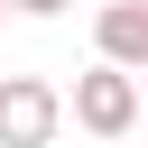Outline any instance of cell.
Segmentation results:
<instances>
[{
	"label": "cell",
	"mask_w": 148,
	"mask_h": 148,
	"mask_svg": "<svg viewBox=\"0 0 148 148\" xmlns=\"http://www.w3.org/2000/svg\"><path fill=\"white\" fill-rule=\"evenodd\" d=\"M92 37H102V65H120V74H148V0H102Z\"/></svg>",
	"instance_id": "3"
},
{
	"label": "cell",
	"mask_w": 148,
	"mask_h": 148,
	"mask_svg": "<svg viewBox=\"0 0 148 148\" xmlns=\"http://www.w3.org/2000/svg\"><path fill=\"white\" fill-rule=\"evenodd\" d=\"M0 18H9V0H0Z\"/></svg>",
	"instance_id": "5"
},
{
	"label": "cell",
	"mask_w": 148,
	"mask_h": 148,
	"mask_svg": "<svg viewBox=\"0 0 148 148\" xmlns=\"http://www.w3.org/2000/svg\"><path fill=\"white\" fill-rule=\"evenodd\" d=\"M65 120V92L46 74H0V148H46Z\"/></svg>",
	"instance_id": "1"
},
{
	"label": "cell",
	"mask_w": 148,
	"mask_h": 148,
	"mask_svg": "<svg viewBox=\"0 0 148 148\" xmlns=\"http://www.w3.org/2000/svg\"><path fill=\"white\" fill-rule=\"evenodd\" d=\"M74 120H83L92 139H130V120H139V74H120V65L74 74Z\"/></svg>",
	"instance_id": "2"
},
{
	"label": "cell",
	"mask_w": 148,
	"mask_h": 148,
	"mask_svg": "<svg viewBox=\"0 0 148 148\" xmlns=\"http://www.w3.org/2000/svg\"><path fill=\"white\" fill-rule=\"evenodd\" d=\"M9 9H28V18H56V9H74V0H9Z\"/></svg>",
	"instance_id": "4"
}]
</instances>
